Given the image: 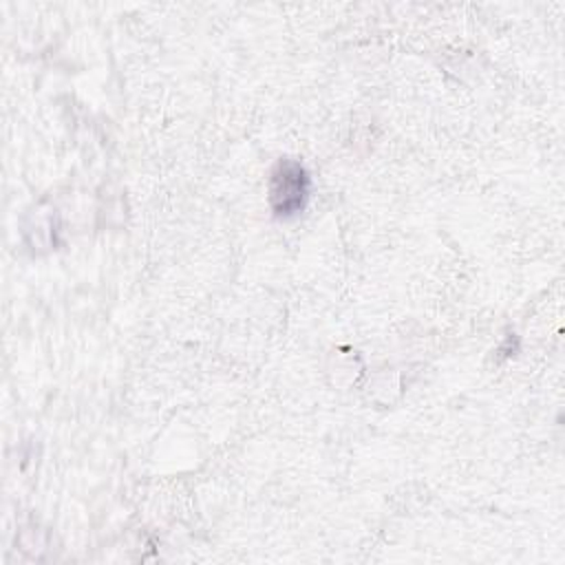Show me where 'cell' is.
I'll return each mask as SVG.
<instances>
[{"instance_id":"cell-1","label":"cell","mask_w":565,"mask_h":565,"mask_svg":"<svg viewBox=\"0 0 565 565\" xmlns=\"http://www.w3.org/2000/svg\"><path fill=\"white\" fill-rule=\"evenodd\" d=\"M309 192V177L302 166L280 161L271 174V205L278 216H289L302 210Z\"/></svg>"}]
</instances>
